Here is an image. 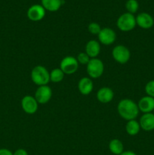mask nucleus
Wrapping results in <instances>:
<instances>
[{
    "label": "nucleus",
    "mask_w": 154,
    "mask_h": 155,
    "mask_svg": "<svg viewBox=\"0 0 154 155\" xmlns=\"http://www.w3.org/2000/svg\"><path fill=\"white\" fill-rule=\"evenodd\" d=\"M153 112H154V110H153ZM153 114H154V113H153Z\"/></svg>",
    "instance_id": "nucleus-28"
},
{
    "label": "nucleus",
    "mask_w": 154,
    "mask_h": 155,
    "mask_svg": "<svg viewBox=\"0 0 154 155\" xmlns=\"http://www.w3.org/2000/svg\"><path fill=\"white\" fill-rule=\"evenodd\" d=\"M64 73L60 68H54L50 72V81L53 83H60L64 78Z\"/></svg>",
    "instance_id": "nucleus-20"
},
{
    "label": "nucleus",
    "mask_w": 154,
    "mask_h": 155,
    "mask_svg": "<svg viewBox=\"0 0 154 155\" xmlns=\"http://www.w3.org/2000/svg\"><path fill=\"white\" fill-rule=\"evenodd\" d=\"M13 155H28V153L25 149L23 148H19V149L16 150L13 153Z\"/></svg>",
    "instance_id": "nucleus-25"
},
{
    "label": "nucleus",
    "mask_w": 154,
    "mask_h": 155,
    "mask_svg": "<svg viewBox=\"0 0 154 155\" xmlns=\"http://www.w3.org/2000/svg\"><path fill=\"white\" fill-rule=\"evenodd\" d=\"M109 149L113 154L120 155L124 151V145L120 140L113 139L109 143Z\"/></svg>",
    "instance_id": "nucleus-18"
},
{
    "label": "nucleus",
    "mask_w": 154,
    "mask_h": 155,
    "mask_svg": "<svg viewBox=\"0 0 154 155\" xmlns=\"http://www.w3.org/2000/svg\"><path fill=\"white\" fill-rule=\"evenodd\" d=\"M113 59L121 64L127 63L131 58V52L126 46L123 45H118L113 48L112 51Z\"/></svg>",
    "instance_id": "nucleus-5"
},
{
    "label": "nucleus",
    "mask_w": 154,
    "mask_h": 155,
    "mask_svg": "<svg viewBox=\"0 0 154 155\" xmlns=\"http://www.w3.org/2000/svg\"><path fill=\"white\" fill-rule=\"evenodd\" d=\"M0 155H13V153L7 148H1L0 149Z\"/></svg>",
    "instance_id": "nucleus-26"
},
{
    "label": "nucleus",
    "mask_w": 154,
    "mask_h": 155,
    "mask_svg": "<svg viewBox=\"0 0 154 155\" xmlns=\"http://www.w3.org/2000/svg\"><path fill=\"white\" fill-rule=\"evenodd\" d=\"M125 8L128 13L134 14L137 12L139 8L138 2L137 0H128L125 3Z\"/></svg>",
    "instance_id": "nucleus-21"
},
{
    "label": "nucleus",
    "mask_w": 154,
    "mask_h": 155,
    "mask_svg": "<svg viewBox=\"0 0 154 155\" xmlns=\"http://www.w3.org/2000/svg\"><path fill=\"white\" fill-rule=\"evenodd\" d=\"M145 92L148 96L154 98V80H150L145 86Z\"/></svg>",
    "instance_id": "nucleus-24"
},
{
    "label": "nucleus",
    "mask_w": 154,
    "mask_h": 155,
    "mask_svg": "<svg viewBox=\"0 0 154 155\" xmlns=\"http://www.w3.org/2000/svg\"><path fill=\"white\" fill-rule=\"evenodd\" d=\"M139 110L143 112V114L151 113L154 110V98L150 96H144L140 99L138 101Z\"/></svg>",
    "instance_id": "nucleus-12"
},
{
    "label": "nucleus",
    "mask_w": 154,
    "mask_h": 155,
    "mask_svg": "<svg viewBox=\"0 0 154 155\" xmlns=\"http://www.w3.org/2000/svg\"><path fill=\"white\" fill-rule=\"evenodd\" d=\"M140 128L144 131H151L154 130V114L152 113L143 114L140 117Z\"/></svg>",
    "instance_id": "nucleus-15"
},
{
    "label": "nucleus",
    "mask_w": 154,
    "mask_h": 155,
    "mask_svg": "<svg viewBox=\"0 0 154 155\" xmlns=\"http://www.w3.org/2000/svg\"><path fill=\"white\" fill-rule=\"evenodd\" d=\"M136 18L128 12L122 14L116 21V26L122 32H129L136 27Z\"/></svg>",
    "instance_id": "nucleus-3"
},
{
    "label": "nucleus",
    "mask_w": 154,
    "mask_h": 155,
    "mask_svg": "<svg viewBox=\"0 0 154 155\" xmlns=\"http://www.w3.org/2000/svg\"><path fill=\"white\" fill-rule=\"evenodd\" d=\"M39 103L35 97L32 95H25L21 100V107L25 113L28 114H33L38 110Z\"/></svg>",
    "instance_id": "nucleus-8"
},
{
    "label": "nucleus",
    "mask_w": 154,
    "mask_h": 155,
    "mask_svg": "<svg viewBox=\"0 0 154 155\" xmlns=\"http://www.w3.org/2000/svg\"><path fill=\"white\" fill-rule=\"evenodd\" d=\"M42 5L45 11L51 12H57L64 3L63 0H41Z\"/></svg>",
    "instance_id": "nucleus-17"
},
{
    "label": "nucleus",
    "mask_w": 154,
    "mask_h": 155,
    "mask_svg": "<svg viewBox=\"0 0 154 155\" xmlns=\"http://www.w3.org/2000/svg\"><path fill=\"white\" fill-rule=\"evenodd\" d=\"M117 110L119 116L128 121L135 120L139 114L137 104L128 98H125L119 101L117 105Z\"/></svg>",
    "instance_id": "nucleus-1"
},
{
    "label": "nucleus",
    "mask_w": 154,
    "mask_h": 155,
    "mask_svg": "<svg viewBox=\"0 0 154 155\" xmlns=\"http://www.w3.org/2000/svg\"><path fill=\"white\" fill-rule=\"evenodd\" d=\"M88 30L89 33L93 35H98L101 30V27L99 24L96 22H91L88 26Z\"/></svg>",
    "instance_id": "nucleus-22"
},
{
    "label": "nucleus",
    "mask_w": 154,
    "mask_h": 155,
    "mask_svg": "<svg viewBox=\"0 0 154 155\" xmlns=\"http://www.w3.org/2000/svg\"><path fill=\"white\" fill-rule=\"evenodd\" d=\"M78 89L83 95H88L93 91V82L89 77H83L79 81Z\"/></svg>",
    "instance_id": "nucleus-16"
},
{
    "label": "nucleus",
    "mask_w": 154,
    "mask_h": 155,
    "mask_svg": "<svg viewBox=\"0 0 154 155\" xmlns=\"http://www.w3.org/2000/svg\"><path fill=\"white\" fill-rule=\"evenodd\" d=\"M101 52V43L99 41L91 39L85 45V53L90 58H96Z\"/></svg>",
    "instance_id": "nucleus-13"
},
{
    "label": "nucleus",
    "mask_w": 154,
    "mask_h": 155,
    "mask_svg": "<svg viewBox=\"0 0 154 155\" xmlns=\"http://www.w3.org/2000/svg\"><path fill=\"white\" fill-rule=\"evenodd\" d=\"M76 59L79 64L87 65L91 58L85 52H80L79 53V54L77 55Z\"/></svg>",
    "instance_id": "nucleus-23"
},
{
    "label": "nucleus",
    "mask_w": 154,
    "mask_h": 155,
    "mask_svg": "<svg viewBox=\"0 0 154 155\" xmlns=\"http://www.w3.org/2000/svg\"><path fill=\"white\" fill-rule=\"evenodd\" d=\"M98 36L100 43L105 45H111L116 39V34L115 31L113 29L109 28V27H104L101 29Z\"/></svg>",
    "instance_id": "nucleus-9"
},
{
    "label": "nucleus",
    "mask_w": 154,
    "mask_h": 155,
    "mask_svg": "<svg viewBox=\"0 0 154 155\" xmlns=\"http://www.w3.org/2000/svg\"><path fill=\"white\" fill-rule=\"evenodd\" d=\"M32 81L37 86H45L50 81V73L42 65H37L31 71Z\"/></svg>",
    "instance_id": "nucleus-2"
},
{
    "label": "nucleus",
    "mask_w": 154,
    "mask_h": 155,
    "mask_svg": "<svg viewBox=\"0 0 154 155\" xmlns=\"http://www.w3.org/2000/svg\"><path fill=\"white\" fill-rule=\"evenodd\" d=\"M140 130V124L135 120H128L127 122L126 126H125V130L129 136H136L139 133Z\"/></svg>",
    "instance_id": "nucleus-19"
},
{
    "label": "nucleus",
    "mask_w": 154,
    "mask_h": 155,
    "mask_svg": "<svg viewBox=\"0 0 154 155\" xmlns=\"http://www.w3.org/2000/svg\"><path fill=\"white\" fill-rule=\"evenodd\" d=\"M60 68L64 74L70 75L75 74L79 68L77 59L72 56H66L60 61Z\"/></svg>",
    "instance_id": "nucleus-6"
},
{
    "label": "nucleus",
    "mask_w": 154,
    "mask_h": 155,
    "mask_svg": "<svg viewBox=\"0 0 154 155\" xmlns=\"http://www.w3.org/2000/svg\"><path fill=\"white\" fill-rule=\"evenodd\" d=\"M52 96V90L48 85L38 87L35 93V98L39 104H45L51 100Z\"/></svg>",
    "instance_id": "nucleus-7"
},
{
    "label": "nucleus",
    "mask_w": 154,
    "mask_h": 155,
    "mask_svg": "<svg viewBox=\"0 0 154 155\" xmlns=\"http://www.w3.org/2000/svg\"><path fill=\"white\" fill-rule=\"evenodd\" d=\"M136 24L140 28L149 29L153 26L154 20L149 14L142 12L136 17Z\"/></svg>",
    "instance_id": "nucleus-11"
},
{
    "label": "nucleus",
    "mask_w": 154,
    "mask_h": 155,
    "mask_svg": "<svg viewBox=\"0 0 154 155\" xmlns=\"http://www.w3.org/2000/svg\"><path fill=\"white\" fill-rule=\"evenodd\" d=\"M114 92L112 89L109 87L101 88L97 92V98L98 101L103 104H107L110 102L113 99Z\"/></svg>",
    "instance_id": "nucleus-14"
},
{
    "label": "nucleus",
    "mask_w": 154,
    "mask_h": 155,
    "mask_svg": "<svg viewBox=\"0 0 154 155\" xmlns=\"http://www.w3.org/2000/svg\"><path fill=\"white\" fill-rule=\"evenodd\" d=\"M86 71L91 78L97 79L102 76L104 71V65L101 60L98 58H91L86 65Z\"/></svg>",
    "instance_id": "nucleus-4"
},
{
    "label": "nucleus",
    "mask_w": 154,
    "mask_h": 155,
    "mask_svg": "<svg viewBox=\"0 0 154 155\" xmlns=\"http://www.w3.org/2000/svg\"><path fill=\"white\" fill-rule=\"evenodd\" d=\"M120 155H137L134 151H123Z\"/></svg>",
    "instance_id": "nucleus-27"
},
{
    "label": "nucleus",
    "mask_w": 154,
    "mask_h": 155,
    "mask_svg": "<svg viewBox=\"0 0 154 155\" xmlns=\"http://www.w3.org/2000/svg\"><path fill=\"white\" fill-rule=\"evenodd\" d=\"M27 18L32 21H39L44 18L45 15V9L42 5H33L27 10Z\"/></svg>",
    "instance_id": "nucleus-10"
}]
</instances>
